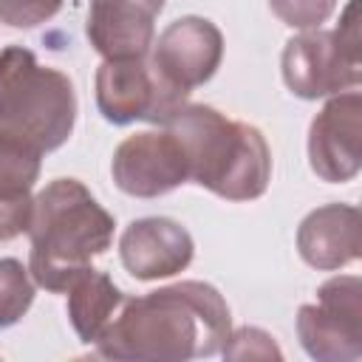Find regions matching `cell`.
Wrapping results in <instances>:
<instances>
[{
	"instance_id": "7a4b0ae2",
	"label": "cell",
	"mask_w": 362,
	"mask_h": 362,
	"mask_svg": "<svg viewBox=\"0 0 362 362\" xmlns=\"http://www.w3.org/2000/svg\"><path fill=\"white\" fill-rule=\"evenodd\" d=\"M116 221L76 178H54L31 198L28 238L31 280L45 291H65L71 280L105 255Z\"/></svg>"
},
{
	"instance_id": "8fae6325",
	"label": "cell",
	"mask_w": 362,
	"mask_h": 362,
	"mask_svg": "<svg viewBox=\"0 0 362 362\" xmlns=\"http://www.w3.org/2000/svg\"><path fill=\"white\" fill-rule=\"evenodd\" d=\"M192 235L173 218L150 215L133 221L119 238L122 266L136 280H161L184 272L192 263Z\"/></svg>"
},
{
	"instance_id": "5b68a950",
	"label": "cell",
	"mask_w": 362,
	"mask_h": 362,
	"mask_svg": "<svg viewBox=\"0 0 362 362\" xmlns=\"http://www.w3.org/2000/svg\"><path fill=\"white\" fill-rule=\"evenodd\" d=\"M286 88L300 99H325L354 90L362 79L359 59V0H351L339 28H311L291 37L283 48Z\"/></svg>"
},
{
	"instance_id": "30bf717a",
	"label": "cell",
	"mask_w": 362,
	"mask_h": 362,
	"mask_svg": "<svg viewBox=\"0 0 362 362\" xmlns=\"http://www.w3.org/2000/svg\"><path fill=\"white\" fill-rule=\"evenodd\" d=\"M110 175L124 195L158 198L187 184V161L170 130H144L113 150Z\"/></svg>"
},
{
	"instance_id": "7c38bea8",
	"label": "cell",
	"mask_w": 362,
	"mask_h": 362,
	"mask_svg": "<svg viewBox=\"0 0 362 362\" xmlns=\"http://www.w3.org/2000/svg\"><path fill=\"white\" fill-rule=\"evenodd\" d=\"M164 0H90L85 34L105 59L147 57Z\"/></svg>"
},
{
	"instance_id": "8992f818",
	"label": "cell",
	"mask_w": 362,
	"mask_h": 362,
	"mask_svg": "<svg viewBox=\"0 0 362 362\" xmlns=\"http://www.w3.org/2000/svg\"><path fill=\"white\" fill-rule=\"evenodd\" d=\"M297 337L317 362H354L362 356V280L339 274L317 288V303L297 311Z\"/></svg>"
},
{
	"instance_id": "ffe728a7",
	"label": "cell",
	"mask_w": 362,
	"mask_h": 362,
	"mask_svg": "<svg viewBox=\"0 0 362 362\" xmlns=\"http://www.w3.org/2000/svg\"><path fill=\"white\" fill-rule=\"evenodd\" d=\"M31 195H3L0 192V240H11L28 229Z\"/></svg>"
},
{
	"instance_id": "d6986e66",
	"label": "cell",
	"mask_w": 362,
	"mask_h": 362,
	"mask_svg": "<svg viewBox=\"0 0 362 362\" xmlns=\"http://www.w3.org/2000/svg\"><path fill=\"white\" fill-rule=\"evenodd\" d=\"M62 8V0H0V23L8 28H37Z\"/></svg>"
},
{
	"instance_id": "ba28073f",
	"label": "cell",
	"mask_w": 362,
	"mask_h": 362,
	"mask_svg": "<svg viewBox=\"0 0 362 362\" xmlns=\"http://www.w3.org/2000/svg\"><path fill=\"white\" fill-rule=\"evenodd\" d=\"M223 59V34L221 28L206 17H178L170 23L158 40H153L150 48V65L156 74L175 88L178 93H187L204 82H209Z\"/></svg>"
},
{
	"instance_id": "9c48e42d",
	"label": "cell",
	"mask_w": 362,
	"mask_h": 362,
	"mask_svg": "<svg viewBox=\"0 0 362 362\" xmlns=\"http://www.w3.org/2000/svg\"><path fill=\"white\" fill-rule=\"evenodd\" d=\"M308 164L328 184L351 181L362 167V96L334 93L308 127Z\"/></svg>"
},
{
	"instance_id": "ac0fdd59",
	"label": "cell",
	"mask_w": 362,
	"mask_h": 362,
	"mask_svg": "<svg viewBox=\"0 0 362 362\" xmlns=\"http://www.w3.org/2000/svg\"><path fill=\"white\" fill-rule=\"evenodd\" d=\"M272 11L297 31L320 28L337 8V0H269Z\"/></svg>"
},
{
	"instance_id": "e0dca14e",
	"label": "cell",
	"mask_w": 362,
	"mask_h": 362,
	"mask_svg": "<svg viewBox=\"0 0 362 362\" xmlns=\"http://www.w3.org/2000/svg\"><path fill=\"white\" fill-rule=\"evenodd\" d=\"M221 354L226 359H283V351L277 348L274 337L266 334L263 328H238L229 331Z\"/></svg>"
},
{
	"instance_id": "4fadbf2b",
	"label": "cell",
	"mask_w": 362,
	"mask_h": 362,
	"mask_svg": "<svg viewBox=\"0 0 362 362\" xmlns=\"http://www.w3.org/2000/svg\"><path fill=\"white\" fill-rule=\"evenodd\" d=\"M297 252L317 272H337L359 257V209L325 204L311 209L297 226Z\"/></svg>"
},
{
	"instance_id": "6da1fadb",
	"label": "cell",
	"mask_w": 362,
	"mask_h": 362,
	"mask_svg": "<svg viewBox=\"0 0 362 362\" xmlns=\"http://www.w3.org/2000/svg\"><path fill=\"white\" fill-rule=\"evenodd\" d=\"M232 331L221 291L201 280H181L141 297H124L96 354L119 362H184L212 356Z\"/></svg>"
},
{
	"instance_id": "9a60e30c",
	"label": "cell",
	"mask_w": 362,
	"mask_h": 362,
	"mask_svg": "<svg viewBox=\"0 0 362 362\" xmlns=\"http://www.w3.org/2000/svg\"><path fill=\"white\" fill-rule=\"evenodd\" d=\"M42 167V153L0 130V192L3 195H31Z\"/></svg>"
},
{
	"instance_id": "5bb4252c",
	"label": "cell",
	"mask_w": 362,
	"mask_h": 362,
	"mask_svg": "<svg viewBox=\"0 0 362 362\" xmlns=\"http://www.w3.org/2000/svg\"><path fill=\"white\" fill-rule=\"evenodd\" d=\"M65 294H68V320H71L76 337L85 345H96L99 337L113 322L124 294L105 272H99L93 266L82 269L71 280Z\"/></svg>"
},
{
	"instance_id": "52a82bcc",
	"label": "cell",
	"mask_w": 362,
	"mask_h": 362,
	"mask_svg": "<svg viewBox=\"0 0 362 362\" xmlns=\"http://www.w3.org/2000/svg\"><path fill=\"white\" fill-rule=\"evenodd\" d=\"M184 105L187 93L170 88L147 57L105 59L96 71V107L110 124H164Z\"/></svg>"
},
{
	"instance_id": "277c9868",
	"label": "cell",
	"mask_w": 362,
	"mask_h": 362,
	"mask_svg": "<svg viewBox=\"0 0 362 362\" xmlns=\"http://www.w3.org/2000/svg\"><path fill=\"white\" fill-rule=\"evenodd\" d=\"M76 122L74 82L40 65L34 51L8 45L0 51V130L34 144L40 153L62 147Z\"/></svg>"
},
{
	"instance_id": "3957f363",
	"label": "cell",
	"mask_w": 362,
	"mask_h": 362,
	"mask_svg": "<svg viewBox=\"0 0 362 362\" xmlns=\"http://www.w3.org/2000/svg\"><path fill=\"white\" fill-rule=\"evenodd\" d=\"M184 153L187 181L226 201H255L272 181V150L255 124L209 105H184L164 124Z\"/></svg>"
},
{
	"instance_id": "2e32d148",
	"label": "cell",
	"mask_w": 362,
	"mask_h": 362,
	"mask_svg": "<svg viewBox=\"0 0 362 362\" xmlns=\"http://www.w3.org/2000/svg\"><path fill=\"white\" fill-rule=\"evenodd\" d=\"M34 286L31 272L20 260L0 257V328H11L25 317L34 303Z\"/></svg>"
}]
</instances>
